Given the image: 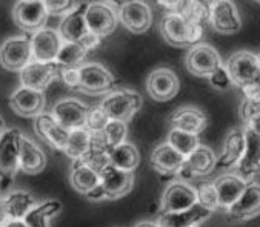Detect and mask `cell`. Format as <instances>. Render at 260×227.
Wrapping results in <instances>:
<instances>
[{
    "instance_id": "6da1fadb",
    "label": "cell",
    "mask_w": 260,
    "mask_h": 227,
    "mask_svg": "<svg viewBox=\"0 0 260 227\" xmlns=\"http://www.w3.org/2000/svg\"><path fill=\"white\" fill-rule=\"evenodd\" d=\"M160 34L173 46L188 48L196 46L203 37V26L194 25L179 14H165L160 20Z\"/></svg>"
},
{
    "instance_id": "7a4b0ae2",
    "label": "cell",
    "mask_w": 260,
    "mask_h": 227,
    "mask_svg": "<svg viewBox=\"0 0 260 227\" xmlns=\"http://www.w3.org/2000/svg\"><path fill=\"white\" fill-rule=\"evenodd\" d=\"M223 65L230 72L233 85L242 88V91L260 88V69L255 54L249 51L234 52Z\"/></svg>"
},
{
    "instance_id": "3957f363",
    "label": "cell",
    "mask_w": 260,
    "mask_h": 227,
    "mask_svg": "<svg viewBox=\"0 0 260 227\" xmlns=\"http://www.w3.org/2000/svg\"><path fill=\"white\" fill-rule=\"evenodd\" d=\"M100 106L105 110L110 120L128 123L142 107V97L139 92L123 88V89L111 91L103 98Z\"/></svg>"
},
{
    "instance_id": "277c9868",
    "label": "cell",
    "mask_w": 260,
    "mask_h": 227,
    "mask_svg": "<svg viewBox=\"0 0 260 227\" xmlns=\"http://www.w3.org/2000/svg\"><path fill=\"white\" fill-rule=\"evenodd\" d=\"M22 131L17 128L7 129L0 135V183L10 184V181L19 172V157H20V141Z\"/></svg>"
},
{
    "instance_id": "5b68a950",
    "label": "cell",
    "mask_w": 260,
    "mask_h": 227,
    "mask_svg": "<svg viewBox=\"0 0 260 227\" xmlns=\"http://www.w3.org/2000/svg\"><path fill=\"white\" fill-rule=\"evenodd\" d=\"M85 22L89 32L100 39L108 37L119 25V7L111 2H92L86 5Z\"/></svg>"
},
{
    "instance_id": "8992f818",
    "label": "cell",
    "mask_w": 260,
    "mask_h": 227,
    "mask_svg": "<svg viewBox=\"0 0 260 227\" xmlns=\"http://www.w3.org/2000/svg\"><path fill=\"white\" fill-rule=\"evenodd\" d=\"M32 62L31 39L25 35L10 37L0 46V65L8 71H22Z\"/></svg>"
},
{
    "instance_id": "52a82bcc",
    "label": "cell",
    "mask_w": 260,
    "mask_h": 227,
    "mask_svg": "<svg viewBox=\"0 0 260 227\" xmlns=\"http://www.w3.org/2000/svg\"><path fill=\"white\" fill-rule=\"evenodd\" d=\"M185 65L186 69L196 77H210L217 68L223 65V62L216 48L206 43H200L188 51Z\"/></svg>"
},
{
    "instance_id": "ba28073f",
    "label": "cell",
    "mask_w": 260,
    "mask_h": 227,
    "mask_svg": "<svg viewBox=\"0 0 260 227\" xmlns=\"http://www.w3.org/2000/svg\"><path fill=\"white\" fill-rule=\"evenodd\" d=\"M114 83L113 74L100 63H83L79 68V89L86 94L99 95L110 92Z\"/></svg>"
},
{
    "instance_id": "9c48e42d",
    "label": "cell",
    "mask_w": 260,
    "mask_h": 227,
    "mask_svg": "<svg viewBox=\"0 0 260 227\" xmlns=\"http://www.w3.org/2000/svg\"><path fill=\"white\" fill-rule=\"evenodd\" d=\"M88 110L89 107L77 98H62L53 106L51 116L67 131H74L86 128Z\"/></svg>"
},
{
    "instance_id": "30bf717a",
    "label": "cell",
    "mask_w": 260,
    "mask_h": 227,
    "mask_svg": "<svg viewBox=\"0 0 260 227\" xmlns=\"http://www.w3.org/2000/svg\"><path fill=\"white\" fill-rule=\"evenodd\" d=\"M196 204H197L196 187L182 180L173 181L171 184H168L160 200L162 213L183 212V210L191 209Z\"/></svg>"
},
{
    "instance_id": "8fae6325",
    "label": "cell",
    "mask_w": 260,
    "mask_h": 227,
    "mask_svg": "<svg viewBox=\"0 0 260 227\" xmlns=\"http://www.w3.org/2000/svg\"><path fill=\"white\" fill-rule=\"evenodd\" d=\"M100 189L103 200H117L125 197L134 184V174L125 172L111 164L105 166L100 172Z\"/></svg>"
},
{
    "instance_id": "7c38bea8",
    "label": "cell",
    "mask_w": 260,
    "mask_h": 227,
    "mask_svg": "<svg viewBox=\"0 0 260 227\" xmlns=\"http://www.w3.org/2000/svg\"><path fill=\"white\" fill-rule=\"evenodd\" d=\"M216 163H217V157L214 150L205 144H200L191 155L185 158V163L177 175L180 177L182 181L210 175L216 169Z\"/></svg>"
},
{
    "instance_id": "4fadbf2b",
    "label": "cell",
    "mask_w": 260,
    "mask_h": 227,
    "mask_svg": "<svg viewBox=\"0 0 260 227\" xmlns=\"http://www.w3.org/2000/svg\"><path fill=\"white\" fill-rule=\"evenodd\" d=\"M226 219L230 222H245L260 215V184L248 183L239 200L228 209Z\"/></svg>"
},
{
    "instance_id": "5bb4252c",
    "label": "cell",
    "mask_w": 260,
    "mask_h": 227,
    "mask_svg": "<svg viewBox=\"0 0 260 227\" xmlns=\"http://www.w3.org/2000/svg\"><path fill=\"white\" fill-rule=\"evenodd\" d=\"M180 82L176 72L170 68L154 69L146 79V91L155 101H168L179 92Z\"/></svg>"
},
{
    "instance_id": "9a60e30c",
    "label": "cell",
    "mask_w": 260,
    "mask_h": 227,
    "mask_svg": "<svg viewBox=\"0 0 260 227\" xmlns=\"http://www.w3.org/2000/svg\"><path fill=\"white\" fill-rule=\"evenodd\" d=\"M62 45H63V40L59 31L53 28H43L34 32L31 37L32 62H40V63L56 62Z\"/></svg>"
},
{
    "instance_id": "2e32d148",
    "label": "cell",
    "mask_w": 260,
    "mask_h": 227,
    "mask_svg": "<svg viewBox=\"0 0 260 227\" xmlns=\"http://www.w3.org/2000/svg\"><path fill=\"white\" fill-rule=\"evenodd\" d=\"M245 129V128H243ZM246 147L236 166V172L243 181L252 183L260 175V135L245 129Z\"/></svg>"
},
{
    "instance_id": "e0dca14e",
    "label": "cell",
    "mask_w": 260,
    "mask_h": 227,
    "mask_svg": "<svg viewBox=\"0 0 260 227\" xmlns=\"http://www.w3.org/2000/svg\"><path fill=\"white\" fill-rule=\"evenodd\" d=\"M14 22L26 32H37L43 29L49 17L45 2H19L13 10Z\"/></svg>"
},
{
    "instance_id": "ac0fdd59",
    "label": "cell",
    "mask_w": 260,
    "mask_h": 227,
    "mask_svg": "<svg viewBox=\"0 0 260 227\" xmlns=\"http://www.w3.org/2000/svg\"><path fill=\"white\" fill-rule=\"evenodd\" d=\"M119 22L131 32L143 34L152 23L151 8L145 2H125L119 5Z\"/></svg>"
},
{
    "instance_id": "d6986e66",
    "label": "cell",
    "mask_w": 260,
    "mask_h": 227,
    "mask_svg": "<svg viewBox=\"0 0 260 227\" xmlns=\"http://www.w3.org/2000/svg\"><path fill=\"white\" fill-rule=\"evenodd\" d=\"M59 72H60V68L56 62H51V63L31 62L20 71V82H22V86L25 88L43 92L54 82Z\"/></svg>"
},
{
    "instance_id": "ffe728a7",
    "label": "cell",
    "mask_w": 260,
    "mask_h": 227,
    "mask_svg": "<svg viewBox=\"0 0 260 227\" xmlns=\"http://www.w3.org/2000/svg\"><path fill=\"white\" fill-rule=\"evenodd\" d=\"M171 129H179L192 135L202 134L208 126V117L205 112L196 106H182L177 107L168 119Z\"/></svg>"
},
{
    "instance_id": "44dd1931",
    "label": "cell",
    "mask_w": 260,
    "mask_h": 227,
    "mask_svg": "<svg viewBox=\"0 0 260 227\" xmlns=\"http://www.w3.org/2000/svg\"><path fill=\"white\" fill-rule=\"evenodd\" d=\"M45 94L25 86L17 88L10 97V106L22 117H37L45 109Z\"/></svg>"
},
{
    "instance_id": "7402d4cb",
    "label": "cell",
    "mask_w": 260,
    "mask_h": 227,
    "mask_svg": "<svg viewBox=\"0 0 260 227\" xmlns=\"http://www.w3.org/2000/svg\"><path fill=\"white\" fill-rule=\"evenodd\" d=\"M211 25L220 34H236L242 28V19L236 4L213 2L211 4Z\"/></svg>"
},
{
    "instance_id": "603a6c76",
    "label": "cell",
    "mask_w": 260,
    "mask_h": 227,
    "mask_svg": "<svg viewBox=\"0 0 260 227\" xmlns=\"http://www.w3.org/2000/svg\"><path fill=\"white\" fill-rule=\"evenodd\" d=\"M34 129H36V134L42 140H45L48 144H51L59 150H65L70 131L60 126L51 114L42 112L37 117H34Z\"/></svg>"
},
{
    "instance_id": "cb8c5ba5",
    "label": "cell",
    "mask_w": 260,
    "mask_h": 227,
    "mask_svg": "<svg viewBox=\"0 0 260 227\" xmlns=\"http://www.w3.org/2000/svg\"><path fill=\"white\" fill-rule=\"evenodd\" d=\"M149 161L155 172H159L160 175L171 177L179 174V170L185 163V157L165 141L154 147Z\"/></svg>"
},
{
    "instance_id": "d4e9b609",
    "label": "cell",
    "mask_w": 260,
    "mask_h": 227,
    "mask_svg": "<svg viewBox=\"0 0 260 227\" xmlns=\"http://www.w3.org/2000/svg\"><path fill=\"white\" fill-rule=\"evenodd\" d=\"M211 210L202 207L199 203L183 212L160 213L157 224L159 227H197L211 216Z\"/></svg>"
},
{
    "instance_id": "484cf974",
    "label": "cell",
    "mask_w": 260,
    "mask_h": 227,
    "mask_svg": "<svg viewBox=\"0 0 260 227\" xmlns=\"http://www.w3.org/2000/svg\"><path fill=\"white\" fill-rule=\"evenodd\" d=\"M245 147H246L245 129L242 126L233 128L225 137L222 154L217 158L216 167H236L240 158L243 157Z\"/></svg>"
},
{
    "instance_id": "4316f807",
    "label": "cell",
    "mask_w": 260,
    "mask_h": 227,
    "mask_svg": "<svg viewBox=\"0 0 260 227\" xmlns=\"http://www.w3.org/2000/svg\"><path fill=\"white\" fill-rule=\"evenodd\" d=\"M20 170L28 175H37L43 172L46 167V155L45 152L28 137H22L20 141V157H19Z\"/></svg>"
},
{
    "instance_id": "83f0119b",
    "label": "cell",
    "mask_w": 260,
    "mask_h": 227,
    "mask_svg": "<svg viewBox=\"0 0 260 227\" xmlns=\"http://www.w3.org/2000/svg\"><path fill=\"white\" fill-rule=\"evenodd\" d=\"M246 181H243L237 174H225L219 177L214 181L217 197H219V206L223 210H228L242 195V192L246 187Z\"/></svg>"
},
{
    "instance_id": "f1b7e54d",
    "label": "cell",
    "mask_w": 260,
    "mask_h": 227,
    "mask_svg": "<svg viewBox=\"0 0 260 227\" xmlns=\"http://www.w3.org/2000/svg\"><path fill=\"white\" fill-rule=\"evenodd\" d=\"M70 183L79 194L89 195L100 184V175L91 166L80 161H73L70 170Z\"/></svg>"
},
{
    "instance_id": "f546056e",
    "label": "cell",
    "mask_w": 260,
    "mask_h": 227,
    "mask_svg": "<svg viewBox=\"0 0 260 227\" xmlns=\"http://www.w3.org/2000/svg\"><path fill=\"white\" fill-rule=\"evenodd\" d=\"M85 10H86V5L82 4L79 10H76L70 16L63 17V20L59 26V34L63 42L80 43L82 39L89 32L86 22H85Z\"/></svg>"
},
{
    "instance_id": "4dcf8cb0",
    "label": "cell",
    "mask_w": 260,
    "mask_h": 227,
    "mask_svg": "<svg viewBox=\"0 0 260 227\" xmlns=\"http://www.w3.org/2000/svg\"><path fill=\"white\" fill-rule=\"evenodd\" d=\"M2 197H4V201L7 206L10 221L23 219L26 216V213L37 204L36 197L26 191H11Z\"/></svg>"
},
{
    "instance_id": "1f68e13d",
    "label": "cell",
    "mask_w": 260,
    "mask_h": 227,
    "mask_svg": "<svg viewBox=\"0 0 260 227\" xmlns=\"http://www.w3.org/2000/svg\"><path fill=\"white\" fill-rule=\"evenodd\" d=\"M140 163L139 149L133 143H122L110 150V164L125 170V172H134Z\"/></svg>"
},
{
    "instance_id": "d6a6232c",
    "label": "cell",
    "mask_w": 260,
    "mask_h": 227,
    "mask_svg": "<svg viewBox=\"0 0 260 227\" xmlns=\"http://www.w3.org/2000/svg\"><path fill=\"white\" fill-rule=\"evenodd\" d=\"M62 210V204L57 200H46L37 203L23 218L28 227H51L49 219Z\"/></svg>"
},
{
    "instance_id": "836d02e7",
    "label": "cell",
    "mask_w": 260,
    "mask_h": 227,
    "mask_svg": "<svg viewBox=\"0 0 260 227\" xmlns=\"http://www.w3.org/2000/svg\"><path fill=\"white\" fill-rule=\"evenodd\" d=\"M86 54L88 51L79 45V43H70V42H63L59 54H57V59L56 63L59 65L60 69H67V68H80L86 59Z\"/></svg>"
},
{
    "instance_id": "e575fe53",
    "label": "cell",
    "mask_w": 260,
    "mask_h": 227,
    "mask_svg": "<svg viewBox=\"0 0 260 227\" xmlns=\"http://www.w3.org/2000/svg\"><path fill=\"white\" fill-rule=\"evenodd\" d=\"M89 141H91V132H89L86 128L70 131L68 141H67V146H65V150H63V152H65L73 161L82 160V158L88 154Z\"/></svg>"
},
{
    "instance_id": "d590c367",
    "label": "cell",
    "mask_w": 260,
    "mask_h": 227,
    "mask_svg": "<svg viewBox=\"0 0 260 227\" xmlns=\"http://www.w3.org/2000/svg\"><path fill=\"white\" fill-rule=\"evenodd\" d=\"M239 112H240L242 128L260 135V100L242 97Z\"/></svg>"
},
{
    "instance_id": "8d00e7d4",
    "label": "cell",
    "mask_w": 260,
    "mask_h": 227,
    "mask_svg": "<svg viewBox=\"0 0 260 227\" xmlns=\"http://www.w3.org/2000/svg\"><path fill=\"white\" fill-rule=\"evenodd\" d=\"M167 143L170 146H173L185 158L188 155H191L200 146L199 135H192V134H188V132L179 131V129H170L168 137H167Z\"/></svg>"
},
{
    "instance_id": "74e56055",
    "label": "cell",
    "mask_w": 260,
    "mask_h": 227,
    "mask_svg": "<svg viewBox=\"0 0 260 227\" xmlns=\"http://www.w3.org/2000/svg\"><path fill=\"white\" fill-rule=\"evenodd\" d=\"M196 192H197V203L202 207L211 210V212L220 209L219 197H217V191H216L214 183H200L196 187Z\"/></svg>"
},
{
    "instance_id": "f35d334b",
    "label": "cell",
    "mask_w": 260,
    "mask_h": 227,
    "mask_svg": "<svg viewBox=\"0 0 260 227\" xmlns=\"http://www.w3.org/2000/svg\"><path fill=\"white\" fill-rule=\"evenodd\" d=\"M103 134H105V137H107L110 147L113 149V147L126 141V134H128L126 123L117 122V120H110L107 123V126L103 128Z\"/></svg>"
},
{
    "instance_id": "ab89813d",
    "label": "cell",
    "mask_w": 260,
    "mask_h": 227,
    "mask_svg": "<svg viewBox=\"0 0 260 227\" xmlns=\"http://www.w3.org/2000/svg\"><path fill=\"white\" fill-rule=\"evenodd\" d=\"M108 122H110V119L107 117L105 110L102 109L100 104L89 107V110H88V120H86V129L89 132L103 131V128L107 126Z\"/></svg>"
},
{
    "instance_id": "60d3db41",
    "label": "cell",
    "mask_w": 260,
    "mask_h": 227,
    "mask_svg": "<svg viewBox=\"0 0 260 227\" xmlns=\"http://www.w3.org/2000/svg\"><path fill=\"white\" fill-rule=\"evenodd\" d=\"M208 80H210V83H211L213 88H216L219 91H226L228 88L233 86V80H231L230 72L225 68V65H222L220 68H217L210 77H208Z\"/></svg>"
},
{
    "instance_id": "b9f144b4",
    "label": "cell",
    "mask_w": 260,
    "mask_h": 227,
    "mask_svg": "<svg viewBox=\"0 0 260 227\" xmlns=\"http://www.w3.org/2000/svg\"><path fill=\"white\" fill-rule=\"evenodd\" d=\"M82 4L77 2H45L48 14H54V16H70L76 10L80 8Z\"/></svg>"
},
{
    "instance_id": "7bdbcfd3",
    "label": "cell",
    "mask_w": 260,
    "mask_h": 227,
    "mask_svg": "<svg viewBox=\"0 0 260 227\" xmlns=\"http://www.w3.org/2000/svg\"><path fill=\"white\" fill-rule=\"evenodd\" d=\"M59 75L62 77V82H63L68 88H79V68L60 69Z\"/></svg>"
},
{
    "instance_id": "ee69618b",
    "label": "cell",
    "mask_w": 260,
    "mask_h": 227,
    "mask_svg": "<svg viewBox=\"0 0 260 227\" xmlns=\"http://www.w3.org/2000/svg\"><path fill=\"white\" fill-rule=\"evenodd\" d=\"M100 42H102V39H100V37H97V35H95V34H92V32H88V34L82 39V42H80L79 45H82V46L89 52V51L95 49V48L100 45Z\"/></svg>"
},
{
    "instance_id": "f6af8a7d",
    "label": "cell",
    "mask_w": 260,
    "mask_h": 227,
    "mask_svg": "<svg viewBox=\"0 0 260 227\" xmlns=\"http://www.w3.org/2000/svg\"><path fill=\"white\" fill-rule=\"evenodd\" d=\"M8 221H10V218H8L7 206H5L4 197H0V225H5Z\"/></svg>"
},
{
    "instance_id": "bcb514c9",
    "label": "cell",
    "mask_w": 260,
    "mask_h": 227,
    "mask_svg": "<svg viewBox=\"0 0 260 227\" xmlns=\"http://www.w3.org/2000/svg\"><path fill=\"white\" fill-rule=\"evenodd\" d=\"M4 227H28V225L23 219H13V221H8Z\"/></svg>"
},
{
    "instance_id": "7dc6e473",
    "label": "cell",
    "mask_w": 260,
    "mask_h": 227,
    "mask_svg": "<svg viewBox=\"0 0 260 227\" xmlns=\"http://www.w3.org/2000/svg\"><path fill=\"white\" fill-rule=\"evenodd\" d=\"M134 227H159L157 221H140Z\"/></svg>"
},
{
    "instance_id": "c3c4849f",
    "label": "cell",
    "mask_w": 260,
    "mask_h": 227,
    "mask_svg": "<svg viewBox=\"0 0 260 227\" xmlns=\"http://www.w3.org/2000/svg\"><path fill=\"white\" fill-rule=\"evenodd\" d=\"M5 132V120L0 117V135H2Z\"/></svg>"
},
{
    "instance_id": "681fc988",
    "label": "cell",
    "mask_w": 260,
    "mask_h": 227,
    "mask_svg": "<svg viewBox=\"0 0 260 227\" xmlns=\"http://www.w3.org/2000/svg\"><path fill=\"white\" fill-rule=\"evenodd\" d=\"M255 57H257V63H258V69H260V52H258Z\"/></svg>"
},
{
    "instance_id": "f907efd6",
    "label": "cell",
    "mask_w": 260,
    "mask_h": 227,
    "mask_svg": "<svg viewBox=\"0 0 260 227\" xmlns=\"http://www.w3.org/2000/svg\"><path fill=\"white\" fill-rule=\"evenodd\" d=\"M0 227H4V225H0Z\"/></svg>"
},
{
    "instance_id": "816d5d0a",
    "label": "cell",
    "mask_w": 260,
    "mask_h": 227,
    "mask_svg": "<svg viewBox=\"0 0 260 227\" xmlns=\"http://www.w3.org/2000/svg\"><path fill=\"white\" fill-rule=\"evenodd\" d=\"M197 227H200V225H197Z\"/></svg>"
}]
</instances>
